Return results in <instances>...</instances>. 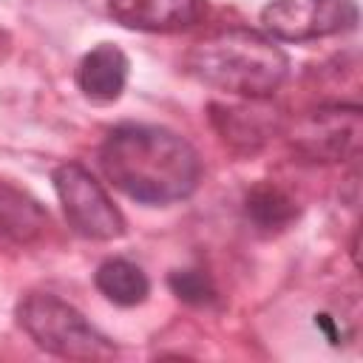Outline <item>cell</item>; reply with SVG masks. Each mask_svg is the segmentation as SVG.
Listing matches in <instances>:
<instances>
[{
    "instance_id": "cell-1",
    "label": "cell",
    "mask_w": 363,
    "mask_h": 363,
    "mask_svg": "<svg viewBox=\"0 0 363 363\" xmlns=\"http://www.w3.org/2000/svg\"><path fill=\"white\" fill-rule=\"evenodd\" d=\"M96 159L116 190L150 207L187 199L201 179L196 147L162 125L122 122L111 128Z\"/></svg>"
},
{
    "instance_id": "cell-2",
    "label": "cell",
    "mask_w": 363,
    "mask_h": 363,
    "mask_svg": "<svg viewBox=\"0 0 363 363\" xmlns=\"http://www.w3.org/2000/svg\"><path fill=\"white\" fill-rule=\"evenodd\" d=\"M187 71L210 88L241 99H264L286 79L289 60L275 37L255 28H224L187 51Z\"/></svg>"
},
{
    "instance_id": "cell-3",
    "label": "cell",
    "mask_w": 363,
    "mask_h": 363,
    "mask_svg": "<svg viewBox=\"0 0 363 363\" xmlns=\"http://www.w3.org/2000/svg\"><path fill=\"white\" fill-rule=\"evenodd\" d=\"M17 323L48 354L65 360H99L116 354V346L68 301L54 292H28L20 298Z\"/></svg>"
},
{
    "instance_id": "cell-4",
    "label": "cell",
    "mask_w": 363,
    "mask_h": 363,
    "mask_svg": "<svg viewBox=\"0 0 363 363\" xmlns=\"http://www.w3.org/2000/svg\"><path fill=\"white\" fill-rule=\"evenodd\" d=\"M54 193L62 204L68 227L91 241H113L125 235V216L111 201L105 187L77 162H65L51 173Z\"/></svg>"
},
{
    "instance_id": "cell-5",
    "label": "cell",
    "mask_w": 363,
    "mask_h": 363,
    "mask_svg": "<svg viewBox=\"0 0 363 363\" xmlns=\"http://www.w3.org/2000/svg\"><path fill=\"white\" fill-rule=\"evenodd\" d=\"M363 116L360 105H320L295 119L289 130L292 147L309 162H343L360 150Z\"/></svg>"
},
{
    "instance_id": "cell-6",
    "label": "cell",
    "mask_w": 363,
    "mask_h": 363,
    "mask_svg": "<svg viewBox=\"0 0 363 363\" xmlns=\"http://www.w3.org/2000/svg\"><path fill=\"white\" fill-rule=\"evenodd\" d=\"M261 26L278 40H315L357 26L354 0H269L261 9Z\"/></svg>"
},
{
    "instance_id": "cell-7",
    "label": "cell",
    "mask_w": 363,
    "mask_h": 363,
    "mask_svg": "<svg viewBox=\"0 0 363 363\" xmlns=\"http://www.w3.org/2000/svg\"><path fill=\"white\" fill-rule=\"evenodd\" d=\"M210 122L227 147H233L235 153H255L269 142L272 133L281 130L284 116L264 96V99H244L235 105L213 102Z\"/></svg>"
},
{
    "instance_id": "cell-8",
    "label": "cell",
    "mask_w": 363,
    "mask_h": 363,
    "mask_svg": "<svg viewBox=\"0 0 363 363\" xmlns=\"http://www.w3.org/2000/svg\"><path fill=\"white\" fill-rule=\"evenodd\" d=\"M111 17L136 31H182L207 14V0H108Z\"/></svg>"
},
{
    "instance_id": "cell-9",
    "label": "cell",
    "mask_w": 363,
    "mask_h": 363,
    "mask_svg": "<svg viewBox=\"0 0 363 363\" xmlns=\"http://www.w3.org/2000/svg\"><path fill=\"white\" fill-rule=\"evenodd\" d=\"M130 62L125 51L113 43H99L77 65V85L94 102H113L128 85Z\"/></svg>"
},
{
    "instance_id": "cell-10",
    "label": "cell",
    "mask_w": 363,
    "mask_h": 363,
    "mask_svg": "<svg viewBox=\"0 0 363 363\" xmlns=\"http://www.w3.org/2000/svg\"><path fill=\"white\" fill-rule=\"evenodd\" d=\"M48 230V210L23 187L0 179V244L26 247Z\"/></svg>"
},
{
    "instance_id": "cell-11",
    "label": "cell",
    "mask_w": 363,
    "mask_h": 363,
    "mask_svg": "<svg viewBox=\"0 0 363 363\" xmlns=\"http://www.w3.org/2000/svg\"><path fill=\"white\" fill-rule=\"evenodd\" d=\"M94 284L96 289L116 306H136L150 295V281L142 272V267H136L128 258H108L96 267L94 272Z\"/></svg>"
},
{
    "instance_id": "cell-12",
    "label": "cell",
    "mask_w": 363,
    "mask_h": 363,
    "mask_svg": "<svg viewBox=\"0 0 363 363\" xmlns=\"http://www.w3.org/2000/svg\"><path fill=\"white\" fill-rule=\"evenodd\" d=\"M247 216L264 233H278L298 218L295 201L275 184H258L247 196Z\"/></svg>"
},
{
    "instance_id": "cell-13",
    "label": "cell",
    "mask_w": 363,
    "mask_h": 363,
    "mask_svg": "<svg viewBox=\"0 0 363 363\" xmlns=\"http://www.w3.org/2000/svg\"><path fill=\"white\" fill-rule=\"evenodd\" d=\"M167 286H170V292L179 301L193 303V306H204V303H213L216 301L213 281L204 272H199V269H173L167 275Z\"/></svg>"
},
{
    "instance_id": "cell-14",
    "label": "cell",
    "mask_w": 363,
    "mask_h": 363,
    "mask_svg": "<svg viewBox=\"0 0 363 363\" xmlns=\"http://www.w3.org/2000/svg\"><path fill=\"white\" fill-rule=\"evenodd\" d=\"M315 323L326 332L329 343H340V335H337V329H335V323H332V318H329V315H318V318H315Z\"/></svg>"
}]
</instances>
